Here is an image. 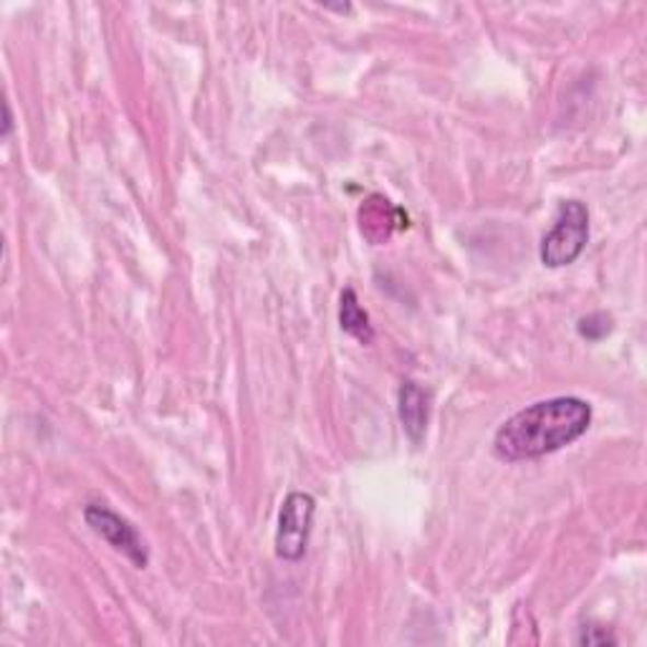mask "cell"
<instances>
[{"instance_id": "cell-1", "label": "cell", "mask_w": 647, "mask_h": 647, "mask_svg": "<svg viewBox=\"0 0 647 647\" xmlns=\"http://www.w3.org/2000/svg\"><path fill=\"white\" fill-rule=\"evenodd\" d=\"M592 407L579 397H552L523 407L496 432L494 448L504 461H531L556 453L585 436Z\"/></svg>"}, {"instance_id": "cell-2", "label": "cell", "mask_w": 647, "mask_h": 647, "mask_svg": "<svg viewBox=\"0 0 647 647\" xmlns=\"http://www.w3.org/2000/svg\"><path fill=\"white\" fill-rule=\"evenodd\" d=\"M589 241V210L579 200H564L556 212L552 231L542 241V264L548 268H562L575 264Z\"/></svg>"}, {"instance_id": "cell-3", "label": "cell", "mask_w": 647, "mask_h": 647, "mask_svg": "<svg viewBox=\"0 0 647 647\" xmlns=\"http://www.w3.org/2000/svg\"><path fill=\"white\" fill-rule=\"evenodd\" d=\"M316 501L309 494L286 496V501L278 511V529H276V554L286 562H299L307 554L311 523H314Z\"/></svg>"}, {"instance_id": "cell-4", "label": "cell", "mask_w": 647, "mask_h": 647, "mask_svg": "<svg viewBox=\"0 0 647 647\" xmlns=\"http://www.w3.org/2000/svg\"><path fill=\"white\" fill-rule=\"evenodd\" d=\"M84 519L96 536H102L106 544L125 554L137 569L147 567L150 552H147L145 539L139 536V531L127 519H122L119 513H114L102 504H89L84 509Z\"/></svg>"}, {"instance_id": "cell-5", "label": "cell", "mask_w": 647, "mask_h": 647, "mask_svg": "<svg viewBox=\"0 0 647 647\" xmlns=\"http://www.w3.org/2000/svg\"><path fill=\"white\" fill-rule=\"evenodd\" d=\"M397 403H400V420H403L407 438L413 440L415 446H420L425 438V430H428V417H430L428 392H425L417 382L405 380L403 388H400Z\"/></svg>"}, {"instance_id": "cell-6", "label": "cell", "mask_w": 647, "mask_h": 647, "mask_svg": "<svg viewBox=\"0 0 647 647\" xmlns=\"http://www.w3.org/2000/svg\"><path fill=\"white\" fill-rule=\"evenodd\" d=\"M339 324L342 330L355 337L359 344H372L374 330L370 324V314L359 304L355 289H344L339 301Z\"/></svg>"}, {"instance_id": "cell-7", "label": "cell", "mask_w": 647, "mask_h": 647, "mask_svg": "<svg viewBox=\"0 0 647 647\" xmlns=\"http://www.w3.org/2000/svg\"><path fill=\"white\" fill-rule=\"evenodd\" d=\"M577 332L579 337H585L589 342H600L612 332V316L604 314V311H594V314L581 316L577 324Z\"/></svg>"}, {"instance_id": "cell-8", "label": "cell", "mask_w": 647, "mask_h": 647, "mask_svg": "<svg viewBox=\"0 0 647 647\" xmlns=\"http://www.w3.org/2000/svg\"><path fill=\"white\" fill-rule=\"evenodd\" d=\"M579 645H614L617 643V637L610 635L604 627H597V625H585L579 629V637H577Z\"/></svg>"}, {"instance_id": "cell-9", "label": "cell", "mask_w": 647, "mask_h": 647, "mask_svg": "<svg viewBox=\"0 0 647 647\" xmlns=\"http://www.w3.org/2000/svg\"><path fill=\"white\" fill-rule=\"evenodd\" d=\"M11 125H13V117H11V109H8V104H5V127H3V137L11 135Z\"/></svg>"}]
</instances>
